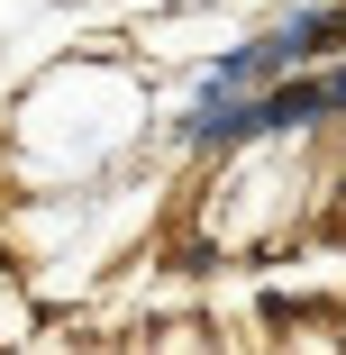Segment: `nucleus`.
<instances>
[{
    "label": "nucleus",
    "instance_id": "obj_1",
    "mask_svg": "<svg viewBox=\"0 0 346 355\" xmlns=\"http://www.w3.org/2000/svg\"><path fill=\"white\" fill-rule=\"evenodd\" d=\"M346 46V0H0V346H164L219 128Z\"/></svg>",
    "mask_w": 346,
    "mask_h": 355
}]
</instances>
